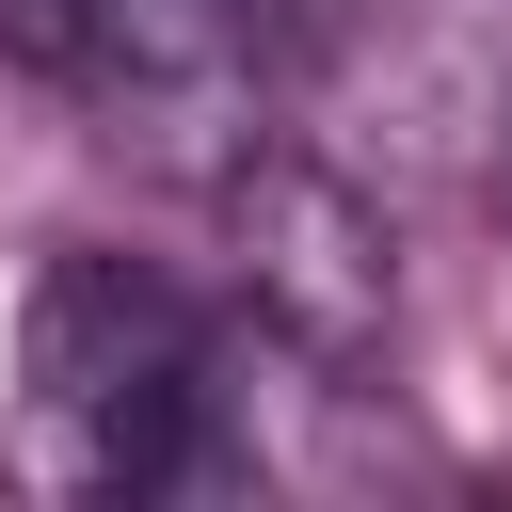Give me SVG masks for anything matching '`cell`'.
Instances as JSON below:
<instances>
[{"label": "cell", "mask_w": 512, "mask_h": 512, "mask_svg": "<svg viewBox=\"0 0 512 512\" xmlns=\"http://www.w3.org/2000/svg\"><path fill=\"white\" fill-rule=\"evenodd\" d=\"M224 256H240V320L288 352V368H368L384 320H400V240L384 208L304 160V144H240L224 160Z\"/></svg>", "instance_id": "2"}, {"label": "cell", "mask_w": 512, "mask_h": 512, "mask_svg": "<svg viewBox=\"0 0 512 512\" xmlns=\"http://www.w3.org/2000/svg\"><path fill=\"white\" fill-rule=\"evenodd\" d=\"M224 432V336L144 256H48L16 304V464L48 496H176Z\"/></svg>", "instance_id": "1"}, {"label": "cell", "mask_w": 512, "mask_h": 512, "mask_svg": "<svg viewBox=\"0 0 512 512\" xmlns=\"http://www.w3.org/2000/svg\"><path fill=\"white\" fill-rule=\"evenodd\" d=\"M64 96L112 144H240L256 128V0H64Z\"/></svg>", "instance_id": "3"}, {"label": "cell", "mask_w": 512, "mask_h": 512, "mask_svg": "<svg viewBox=\"0 0 512 512\" xmlns=\"http://www.w3.org/2000/svg\"><path fill=\"white\" fill-rule=\"evenodd\" d=\"M0 48H16L32 80H64V0H0Z\"/></svg>", "instance_id": "4"}]
</instances>
